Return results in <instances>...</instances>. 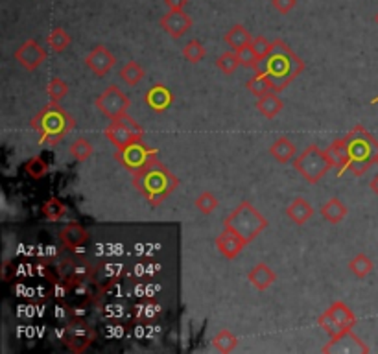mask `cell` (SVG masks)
<instances>
[{"instance_id":"1","label":"cell","mask_w":378,"mask_h":354,"mask_svg":"<svg viewBox=\"0 0 378 354\" xmlns=\"http://www.w3.org/2000/svg\"><path fill=\"white\" fill-rule=\"evenodd\" d=\"M303 71H305V61L282 39H275L269 54L258 59L255 66V72L266 74L279 93L285 91L297 76H301Z\"/></svg>"},{"instance_id":"2","label":"cell","mask_w":378,"mask_h":354,"mask_svg":"<svg viewBox=\"0 0 378 354\" xmlns=\"http://www.w3.org/2000/svg\"><path fill=\"white\" fill-rule=\"evenodd\" d=\"M132 176L135 188L152 207H159L179 187V179L159 159Z\"/></svg>"},{"instance_id":"3","label":"cell","mask_w":378,"mask_h":354,"mask_svg":"<svg viewBox=\"0 0 378 354\" xmlns=\"http://www.w3.org/2000/svg\"><path fill=\"white\" fill-rule=\"evenodd\" d=\"M76 120L57 102H50L44 109L33 116L32 127L39 133V142L54 146L74 129Z\"/></svg>"},{"instance_id":"4","label":"cell","mask_w":378,"mask_h":354,"mask_svg":"<svg viewBox=\"0 0 378 354\" xmlns=\"http://www.w3.org/2000/svg\"><path fill=\"white\" fill-rule=\"evenodd\" d=\"M347 149H349V166L347 170L360 177L375 165L378 155L377 138L363 126H354V129L345 135Z\"/></svg>"},{"instance_id":"5","label":"cell","mask_w":378,"mask_h":354,"mask_svg":"<svg viewBox=\"0 0 378 354\" xmlns=\"http://www.w3.org/2000/svg\"><path fill=\"white\" fill-rule=\"evenodd\" d=\"M269 221L253 207L249 201H242L224 221V227L240 234L247 243H251L268 227Z\"/></svg>"},{"instance_id":"6","label":"cell","mask_w":378,"mask_h":354,"mask_svg":"<svg viewBox=\"0 0 378 354\" xmlns=\"http://www.w3.org/2000/svg\"><path fill=\"white\" fill-rule=\"evenodd\" d=\"M294 168L303 176V179L310 185H316L329 174L334 165L330 160L327 149H321L316 144H310L303 153L294 160Z\"/></svg>"},{"instance_id":"7","label":"cell","mask_w":378,"mask_h":354,"mask_svg":"<svg viewBox=\"0 0 378 354\" xmlns=\"http://www.w3.org/2000/svg\"><path fill=\"white\" fill-rule=\"evenodd\" d=\"M55 334L60 337V342L69 347V351L76 354L85 353L93 345L94 337H96L94 328L89 325L85 317H82V315H72L71 319L63 323L61 328L57 326Z\"/></svg>"},{"instance_id":"8","label":"cell","mask_w":378,"mask_h":354,"mask_svg":"<svg viewBox=\"0 0 378 354\" xmlns=\"http://www.w3.org/2000/svg\"><path fill=\"white\" fill-rule=\"evenodd\" d=\"M115 159L120 162L127 171H141L148 165H152L154 160L159 159L157 149L150 148L143 140H135V142L127 144L124 148H118L115 153Z\"/></svg>"},{"instance_id":"9","label":"cell","mask_w":378,"mask_h":354,"mask_svg":"<svg viewBox=\"0 0 378 354\" xmlns=\"http://www.w3.org/2000/svg\"><path fill=\"white\" fill-rule=\"evenodd\" d=\"M105 137L118 149L135 142V140H143L144 129L138 122L133 120L132 116L124 115L120 118H116V120L109 122V126L105 127Z\"/></svg>"},{"instance_id":"10","label":"cell","mask_w":378,"mask_h":354,"mask_svg":"<svg viewBox=\"0 0 378 354\" xmlns=\"http://www.w3.org/2000/svg\"><path fill=\"white\" fill-rule=\"evenodd\" d=\"M94 105H96V109H98L104 116H107L109 120H116V118L127 115V109H129L132 102H129V98H127L126 94L122 93L116 85H109V87L105 88L104 93L96 98Z\"/></svg>"},{"instance_id":"11","label":"cell","mask_w":378,"mask_h":354,"mask_svg":"<svg viewBox=\"0 0 378 354\" xmlns=\"http://www.w3.org/2000/svg\"><path fill=\"white\" fill-rule=\"evenodd\" d=\"M15 59L19 65L24 66L26 71H37L39 66L46 61V50L33 39H28L15 50Z\"/></svg>"},{"instance_id":"12","label":"cell","mask_w":378,"mask_h":354,"mask_svg":"<svg viewBox=\"0 0 378 354\" xmlns=\"http://www.w3.org/2000/svg\"><path fill=\"white\" fill-rule=\"evenodd\" d=\"M323 353H369V347L352 330L341 332L340 336L330 337V342L321 348Z\"/></svg>"},{"instance_id":"13","label":"cell","mask_w":378,"mask_h":354,"mask_svg":"<svg viewBox=\"0 0 378 354\" xmlns=\"http://www.w3.org/2000/svg\"><path fill=\"white\" fill-rule=\"evenodd\" d=\"M163 314V306L154 295L141 297L137 303L129 308V319L133 323H154Z\"/></svg>"},{"instance_id":"14","label":"cell","mask_w":378,"mask_h":354,"mask_svg":"<svg viewBox=\"0 0 378 354\" xmlns=\"http://www.w3.org/2000/svg\"><path fill=\"white\" fill-rule=\"evenodd\" d=\"M161 26L170 37L181 39L192 28V17L185 11H170L161 17Z\"/></svg>"},{"instance_id":"15","label":"cell","mask_w":378,"mask_h":354,"mask_svg":"<svg viewBox=\"0 0 378 354\" xmlns=\"http://www.w3.org/2000/svg\"><path fill=\"white\" fill-rule=\"evenodd\" d=\"M89 238V231L82 223H78V221H71V223H66L63 229L60 231V240L61 243L65 245L66 249H71V251H80L87 245Z\"/></svg>"},{"instance_id":"16","label":"cell","mask_w":378,"mask_h":354,"mask_svg":"<svg viewBox=\"0 0 378 354\" xmlns=\"http://www.w3.org/2000/svg\"><path fill=\"white\" fill-rule=\"evenodd\" d=\"M115 55L111 54L109 48H105L104 44H98L94 46L89 55L85 57V65L91 68V71L96 74V76H105L107 72L115 66Z\"/></svg>"},{"instance_id":"17","label":"cell","mask_w":378,"mask_h":354,"mask_svg":"<svg viewBox=\"0 0 378 354\" xmlns=\"http://www.w3.org/2000/svg\"><path fill=\"white\" fill-rule=\"evenodd\" d=\"M246 245H247L246 240H244L240 234H236L235 231L227 229V227H225L224 231L218 234V238H216V248H218V251L222 253V257H225L227 260L236 259Z\"/></svg>"},{"instance_id":"18","label":"cell","mask_w":378,"mask_h":354,"mask_svg":"<svg viewBox=\"0 0 378 354\" xmlns=\"http://www.w3.org/2000/svg\"><path fill=\"white\" fill-rule=\"evenodd\" d=\"M161 271H163V264L161 262L152 259H143L135 262L132 268H127L126 277L133 282H150L154 281Z\"/></svg>"},{"instance_id":"19","label":"cell","mask_w":378,"mask_h":354,"mask_svg":"<svg viewBox=\"0 0 378 354\" xmlns=\"http://www.w3.org/2000/svg\"><path fill=\"white\" fill-rule=\"evenodd\" d=\"M144 102H146V105H148L154 113L161 115V113H165V111L172 105V102H174V94H172V91L166 87V85L157 83V85H154V87L146 93Z\"/></svg>"},{"instance_id":"20","label":"cell","mask_w":378,"mask_h":354,"mask_svg":"<svg viewBox=\"0 0 378 354\" xmlns=\"http://www.w3.org/2000/svg\"><path fill=\"white\" fill-rule=\"evenodd\" d=\"M247 279H249L253 286L257 288L258 292H266L268 288L273 286V282L277 281V275H275V271L268 264L260 262V264H257L249 271Z\"/></svg>"},{"instance_id":"21","label":"cell","mask_w":378,"mask_h":354,"mask_svg":"<svg viewBox=\"0 0 378 354\" xmlns=\"http://www.w3.org/2000/svg\"><path fill=\"white\" fill-rule=\"evenodd\" d=\"M286 216H288L294 223H297V225H305V223L314 216V209L307 199L299 196V198H296L290 205H288Z\"/></svg>"},{"instance_id":"22","label":"cell","mask_w":378,"mask_h":354,"mask_svg":"<svg viewBox=\"0 0 378 354\" xmlns=\"http://www.w3.org/2000/svg\"><path fill=\"white\" fill-rule=\"evenodd\" d=\"M327 153H329L332 165L338 170V176H341L347 170V166H349V149H347L345 137L338 138V140L330 144L329 148H327Z\"/></svg>"},{"instance_id":"23","label":"cell","mask_w":378,"mask_h":354,"mask_svg":"<svg viewBox=\"0 0 378 354\" xmlns=\"http://www.w3.org/2000/svg\"><path fill=\"white\" fill-rule=\"evenodd\" d=\"M327 310H329L330 315L340 323V326L343 330H352V328L357 326V315H354V312H352L343 301H334Z\"/></svg>"},{"instance_id":"24","label":"cell","mask_w":378,"mask_h":354,"mask_svg":"<svg viewBox=\"0 0 378 354\" xmlns=\"http://www.w3.org/2000/svg\"><path fill=\"white\" fill-rule=\"evenodd\" d=\"M321 216H323L325 220L329 221V223H340L341 220H345V216L349 214V209H347V205L338 198H330L327 203H323L321 207Z\"/></svg>"},{"instance_id":"25","label":"cell","mask_w":378,"mask_h":354,"mask_svg":"<svg viewBox=\"0 0 378 354\" xmlns=\"http://www.w3.org/2000/svg\"><path fill=\"white\" fill-rule=\"evenodd\" d=\"M269 153H271L275 160H279L280 165H286L296 155V144L291 142L288 137H280L269 146Z\"/></svg>"},{"instance_id":"26","label":"cell","mask_w":378,"mask_h":354,"mask_svg":"<svg viewBox=\"0 0 378 354\" xmlns=\"http://www.w3.org/2000/svg\"><path fill=\"white\" fill-rule=\"evenodd\" d=\"M225 43L229 46L233 52H238L240 48L247 46V44H251V33L247 32L246 26H242V24H235V26L231 28L229 32L225 33Z\"/></svg>"},{"instance_id":"27","label":"cell","mask_w":378,"mask_h":354,"mask_svg":"<svg viewBox=\"0 0 378 354\" xmlns=\"http://www.w3.org/2000/svg\"><path fill=\"white\" fill-rule=\"evenodd\" d=\"M282 107H285V104H282V100L279 98L277 93H269L266 96H260L257 102V109L266 118H275L282 111Z\"/></svg>"},{"instance_id":"28","label":"cell","mask_w":378,"mask_h":354,"mask_svg":"<svg viewBox=\"0 0 378 354\" xmlns=\"http://www.w3.org/2000/svg\"><path fill=\"white\" fill-rule=\"evenodd\" d=\"M246 87H247V91H249L251 94H255L257 98H260V96H266V94H269V93H279V91L275 88L273 82H271V80H269L266 74H257V72H255V76H253L251 80L247 82Z\"/></svg>"},{"instance_id":"29","label":"cell","mask_w":378,"mask_h":354,"mask_svg":"<svg viewBox=\"0 0 378 354\" xmlns=\"http://www.w3.org/2000/svg\"><path fill=\"white\" fill-rule=\"evenodd\" d=\"M144 76H146V72H144L143 65L138 63V61H127L126 65L120 68V77L122 82L129 85V87H135L138 83L143 82Z\"/></svg>"},{"instance_id":"30","label":"cell","mask_w":378,"mask_h":354,"mask_svg":"<svg viewBox=\"0 0 378 354\" xmlns=\"http://www.w3.org/2000/svg\"><path fill=\"white\" fill-rule=\"evenodd\" d=\"M238 345V337L229 330V328H222L219 332H216V336L213 337V347L214 351H218L222 354L233 353Z\"/></svg>"},{"instance_id":"31","label":"cell","mask_w":378,"mask_h":354,"mask_svg":"<svg viewBox=\"0 0 378 354\" xmlns=\"http://www.w3.org/2000/svg\"><path fill=\"white\" fill-rule=\"evenodd\" d=\"M66 212H69V209H66V205L63 203L60 198L46 199L43 203V207H41V214L50 221L63 220L66 216Z\"/></svg>"},{"instance_id":"32","label":"cell","mask_w":378,"mask_h":354,"mask_svg":"<svg viewBox=\"0 0 378 354\" xmlns=\"http://www.w3.org/2000/svg\"><path fill=\"white\" fill-rule=\"evenodd\" d=\"M46 44H48L52 52L60 54V52H65V50L71 46V35H69L63 28H55V30H52V32L48 33Z\"/></svg>"},{"instance_id":"33","label":"cell","mask_w":378,"mask_h":354,"mask_svg":"<svg viewBox=\"0 0 378 354\" xmlns=\"http://www.w3.org/2000/svg\"><path fill=\"white\" fill-rule=\"evenodd\" d=\"M373 268H375L373 260L363 253H358L357 257L351 259V262H349V270H351L352 275L358 277V279H366V277L373 271Z\"/></svg>"},{"instance_id":"34","label":"cell","mask_w":378,"mask_h":354,"mask_svg":"<svg viewBox=\"0 0 378 354\" xmlns=\"http://www.w3.org/2000/svg\"><path fill=\"white\" fill-rule=\"evenodd\" d=\"M48 170H50L48 162H46L43 157H32V159H28L26 162H24V171H26L32 179H43V177L48 174Z\"/></svg>"},{"instance_id":"35","label":"cell","mask_w":378,"mask_h":354,"mask_svg":"<svg viewBox=\"0 0 378 354\" xmlns=\"http://www.w3.org/2000/svg\"><path fill=\"white\" fill-rule=\"evenodd\" d=\"M94 153V146L91 142H89L87 138H76L74 142L71 144V155L74 157L76 160H80V162H83V160H87L91 155Z\"/></svg>"},{"instance_id":"36","label":"cell","mask_w":378,"mask_h":354,"mask_svg":"<svg viewBox=\"0 0 378 354\" xmlns=\"http://www.w3.org/2000/svg\"><path fill=\"white\" fill-rule=\"evenodd\" d=\"M183 57H185L188 63H192V65H196V63L203 61V57H205V46H203L197 39H192V41H188V43L183 46Z\"/></svg>"},{"instance_id":"37","label":"cell","mask_w":378,"mask_h":354,"mask_svg":"<svg viewBox=\"0 0 378 354\" xmlns=\"http://www.w3.org/2000/svg\"><path fill=\"white\" fill-rule=\"evenodd\" d=\"M194 205H196V209L201 212V214H213L214 210L218 209V198L214 196L213 192H203L199 194L196 198V201H194Z\"/></svg>"},{"instance_id":"38","label":"cell","mask_w":378,"mask_h":354,"mask_svg":"<svg viewBox=\"0 0 378 354\" xmlns=\"http://www.w3.org/2000/svg\"><path fill=\"white\" fill-rule=\"evenodd\" d=\"M216 66H218L219 71L231 76V74H235L236 68L240 66V59H238V55L236 52H225L216 59Z\"/></svg>"},{"instance_id":"39","label":"cell","mask_w":378,"mask_h":354,"mask_svg":"<svg viewBox=\"0 0 378 354\" xmlns=\"http://www.w3.org/2000/svg\"><path fill=\"white\" fill-rule=\"evenodd\" d=\"M46 94H48L50 102H57L60 104V100H63L69 94V85L61 77H52L48 87H46Z\"/></svg>"},{"instance_id":"40","label":"cell","mask_w":378,"mask_h":354,"mask_svg":"<svg viewBox=\"0 0 378 354\" xmlns=\"http://www.w3.org/2000/svg\"><path fill=\"white\" fill-rule=\"evenodd\" d=\"M318 325L321 326V328H323V330L327 332V334H329L330 337L340 336L341 332H345V330H343V328H341V326H340V323H338V321H336L334 317H332V315H330L329 310H325L323 314L319 315V317H318Z\"/></svg>"},{"instance_id":"41","label":"cell","mask_w":378,"mask_h":354,"mask_svg":"<svg viewBox=\"0 0 378 354\" xmlns=\"http://www.w3.org/2000/svg\"><path fill=\"white\" fill-rule=\"evenodd\" d=\"M102 315L109 321H120L124 315H129V308H126V306L122 303H118V301H113V303H107L104 308H102Z\"/></svg>"},{"instance_id":"42","label":"cell","mask_w":378,"mask_h":354,"mask_svg":"<svg viewBox=\"0 0 378 354\" xmlns=\"http://www.w3.org/2000/svg\"><path fill=\"white\" fill-rule=\"evenodd\" d=\"M238 55V59H240V65L246 66V68H253L255 71V66L258 63V55L255 54V50L251 48V44H247L244 48H240L236 52Z\"/></svg>"},{"instance_id":"43","label":"cell","mask_w":378,"mask_h":354,"mask_svg":"<svg viewBox=\"0 0 378 354\" xmlns=\"http://www.w3.org/2000/svg\"><path fill=\"white\" fill-rule=\"evenodd\" d=\"M271 46H273V41H268L264 35H257V37H253L251 41V48L255 50V54L258 55V59L266 57V55L269 54Z\"/></svg>"},{"instance_id":"44","label":"cell","mask_w":378,"mask_h":354,"mask_svg":"<svg viewBox=\"0 0 378 354\" xmlns=\"http://www.w3.org/2000/svg\"><path fill=\"white\" fill-rule=\"evenodd\" d=\"M271 4H273V8L279 11V13L286 15V13H290V11L296 8L297 0H271Z\"/></svg>"},{"instance_id":"45","label":"cell","mask_w":378,"mask_h":354,"mask_svg":"<svg viewBox=\"0 0 378 354\" xmlns=\"http://www.w3.org/2000/svg\"><path fill=\"white\" fill-rule=\"evenodd\" d=\"M165 4L170 11H185L188 0H165Z\"/></svg>"},{"instance_id":"46","label":"cell","mask_w":378,"mask_h":354,"mask_svg":"<svg viewBox=\"0 0 378 354\" xmlns=\"http://www.w3.org/2000/svg\"><path fill=\"white\" fill-rule=\"evenodd\" d=\"M369 188H371V192L378 196V174L373 177V179H371V181H369Z\"/></svg>"},{"instance_id":"47","label":"cell","mask_w":378,"mask_h":354,"mask_svg":"<svg viewBox=\"0 0 378 354\" xmlns=\"http://www.w3.org/2000/svg\"><path fill=\"white\" fill-rule=\"evenodd\" d=\"M375 21H377V24H378V13H377V15H375Z\"/></svg>"},{"instance_id":"48","label":"cell","mask_w":378,"mask_h":354,"mask_svg":"<svg viewBox=\"0 0 378 354\" xmlns=\"http://www.w3.org/2000/svg\"><path fill=\"white\" fill-rule=\"evenodd\" d=\"M375 165H377V166H378V155H377V160H375Z\"/></svg>"},{"instance_id":"49","label":"cell","mask_w":378,"mask_h":354,"mask_svg":"<svg viewBox=\"0 0 378 354\" xmlns=\"http://www.w3.org/2000/svg\"><path fill=\"white\" fill-rule=\"evenodd\" d=\"M377 102H378V98H375V100H373V104H377Z\"/></svg>"}]
</instances>
